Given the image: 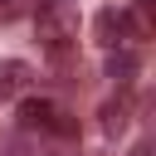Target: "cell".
<instances>
[{
	"mask_svg": "<svg viewBox=\"0 0 156 156\" xmlns=\"http://www.w3.org/2000/svg\"><path fill=\"white\" fill-rule=\"evenodd\" d=\"M93 34H98V44L117 49V44H122V34H127V15H122V10H102V15L93 20Z\"/></svg>",
	"mask_w": 156,
	"mask_h": 156,
	"instance_id": "277c9868",
	"label": "cell"
},
{
	"mask_svg": "<svg viewBox=\"0 0 156 156\" xmlns=\"http://www.w3.org/2000/svg\"><path fill=\"white\" fill-rule=\"evenodd\" d=\"M15 15H20V0H0V24H10Z\"/></svg>",
	"mask_w": 156,
	"mask_h": 156,
	"instance_id": "52a82bcc",
	"label": "cell"
},
{
	"mask_svg": "<svg viewBox=\"0 0 156 156\" xmlns=\"http://www.w3.org/2000/svg\"><path fill=\"white\" fill-rule=\"evenodd\" d=\"M54 117H58V107H54L49 98H24V102H20V127H24V132H49Z\"/></svg>",
	"mask_w": 156,
	"mask_h": 156,
	"instance_id": "7a4b0ae2",
	"label": "cell"
},
{
	"mask_svg": "<svg viewBox=\"0 0 156 156\" xmlns=\"http://www.w3.org/2000/svg\"><path fill=\"white\" fill-rule=\"evenodd\" d=\"M136 68H141L136 54H112V58H107V78H117V83H132Z\"/></svg>",
	"mask_w": 156,
	"mask_h": 156,
	"instance_id": "5b68a950",
	"label": "cell"
},
{
	"mask_svg": "<svg viewBox=\"0 0 156 156\" xmlns=\"http://www.w3.org/2000/svg\"><path fill=\"white\" fill-rule=\"evenodd\" d=\"M29 83H34V68L24 58H5L0 63V98H20V93H29Z\"/></svg>",
	"mask_w": 156,
	"mask_h": 156,
	"instance_id": "3957f363",
	"label": "cell"
},
{
	"mask_svg": "<svg viewBox=\"0 0 156 156\" xmlns=\"http://www.w3.org/2000/svg\"><path fill=\"white\" fill-rule=\"evenodd\" d=\"M34 29L54 58H63L78 44V5L73 0H34Z\"/></svg>",
	"mask_w": 156,
	"mask_h": 156,
	"instance_id": "6da1fadb",
	"label": "cell"
},
{
	"mask_svg": "<svg viewBox=\"0 0 156 156\" xmlns=\"http://www.w3.org/2000/svg\"><path fill=\"white\" fill-rule=\"evenodd\" d=\"M122 127H127V107H122V102H107V107H102V132L117 136Z\"/></svg>",
	"mask_w": 156,
	"mask_h": 156,
	"instance_id": "8992f818",
	"label": "cell"
}]
</instances>
